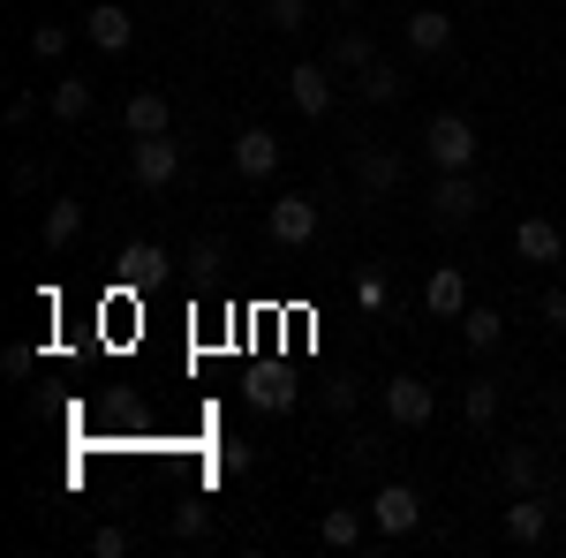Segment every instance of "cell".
<instances>
[{
  "label": "cell",
  "instance_id": "9c48e42d",
  "mask_svg": "<svg viewBox=\"0 0 566 558\" xmlns=\"http://www.w3.org/2000/svg\"><path fill=\"white\" fill-rule=\"evenodd\" d=\"M423 309H431V317H461V309H469V272H461V264H438L431 280H423Z\"/></svg>",
  "mask_w": 566,
  "mask_h": 558
},
{
  "label": "cell",
  "instance_id": "ffe728a7",
  "mask_svg": "<svg viewBox=\"0 0 566 558\" xmlns=\"http://www.w3.org/2000/svg\"><path fill=\"white\" fill-rule=\"evenodd\" d=\"M159 272H167V250H159V242H129V250H122V280H129V287H151Z\"/></svg>",
  "mask_w": 566,
  "mask_h": 558
},
{
  "label": "cell",
  "instance_id": "5b68a950",
  "mask_svg": "<svg viewBox=\"0 0 566 558\" xmlns=\"http://www.w3.org/2000/svg\"><path fill=\"white\" fill-rule=\"evenodd\" d=\"M416 520H423V498H416L408 483H386V491L370 498V528H378V536H416Z\"/></svg>",
  "mask_w": 566,
  "mask_h": 558
},
{
  "label": "cell",
  "instance_id": "4316f807",
  "mask_svg": "<svg viewBox=\"0 0 566 558\" xmlns=\"http://www.w3.org/2000/svg\"><path fill=\"white\" fill-rule=\"evenodd\" d=\"M264 23H272V31H303L310 0H264Z\"/></svg>",
  "mask_w": 566,
  "mask_h": 558
},
{
  "label": "cell",
  "instance_id": "9a60e30c",
  "mask_svg": "<svg viewBox=\"0 0 566 558\" xmlns=\"http://www.w3.org/2000/svg\"><path fill=\"white\" fill-rule=\"evenodd\" d=\"M91 106H98L91 76H61L53 84V122H91Z\"/></svg>",
  "mask_w": 566,
  "mask_h": 558
},
{
  "label": "cell",
  "instance_id": "1f68e13d",
  "mask_svg": "<svg viewBox=\"0 0 566 558\" xmlns=\"http://www.w3.org/2000/svg\"><path fill=\"white\" fill-rule=\"evenodd\" d=\"M31 114H39V98H31V91H15V98H8V129H31Z\"/></svg>",
  "mask_w": 566,
  "mask_h": 558
},
{
  "label": "cell",
  "instance_id": "8992f818",
  "mask_svg": "<svg viewBox=\"0 0 566 558\" xmlns=\"http://www.w3.org/2000/svg\"><path fill=\"white\" fill-rule=\"evenodd\" d=\"M280 159H287V144H280L272 129H242L234 136V167H242V181H272Z\"/></svg>",
  "mask_w": 566,
  "mask_h": 558
},
{
  "label": "cell",
  "instance_id": "484cf974",
  "mask_svg": "<svg viewBox=\"0 0 566 558\" xmlns=\"http://www.w3.org/2000/svg\"><path fill=\"white\" fill-rule=\"evenodd\" d=\"M499 475H506L514 491H536V453H528V445H506V453H499Z\"/></svg>",
  "mask_w": 566,
  "mask_h": 558
},
{
  "label": "cell",
  "instance_id": "ac0fdd59",
  "mask_svg": "<svg viewBox=\"0 0 566 558\" xmlns=\"http://www.w3.org/2000/svg\"><path fill=\"white\" fill-rule=\"evenodd\" d=\"M363 528H370V514H355V506H333V514L317 520V544H333V551H355V544H363Z\"/></svg>",
  "mask_w": 566,
  "mask_h": 558
},
{
  "label": "cell",
  "instance_id": "3957f363",
  "mask_svg": "<svg viewBox=\"0 0 566 558\" xmlns=\"http://www.w3.org/2000/svg\"><path fill=\"white\" fill-rule=\"evenodd\" d=\"M287 98H295L303 122H325V114H333V61H303V69H287Z\"/></svg>",
  "mask_w": 566,
  "mask_h": 558
},
{
  "label": "cell",
  "instance_id": "83f0119b",
  "mask_svg": "<svg viewBox=\"0 0 566 558\" xmlns=\"http://www.w3.org/2000/svg\"><path fill=\"white\" fill-rule=\"evenodd\" d=\"M31 53H39V61H61V53H69V31H61V23H39V31H31Z\"/></svg>",
  "mask_w": 566,
  "mask_h": 558
},
{
  "label": "cell",
  "instance_id": "f1b7e54d",
  "mask_svg": "<svg viewBox=\"0 0 566 558\" xmlns=\"http://www.w3.org/2000/svg\"><path fill=\"white\" fill-rule=\"evenodd\" d=\"M242 468H250V445H234V438L212 445V475H242Z\"/></svg>",
  "mask_w": 566,
  "mask_h": 558
},
{
  "label": "cell",
  "instance_id": "7402d4cb",
  "mask_svg": "<svg viewBox=\"0 0 566 558\" xmlns=\"http://www.w3.org/2000/svg\"><path fill=\"white\" fill-rule=\"evenodd\" d=\"M250 400H258L264 415H287V408H295V378H280V370H264V378H250Z\"/></svg>",
  "mask_w": 566,
  "mask_h": 558
},
{
  "label": "cell",
  "instance_id": "cb8c5ba5",
  "mask_svg": "<svg viewBox=\"0 0 566 558\" xmlns=\"http://www.w3.org/2000/svg\"><path fill=\"white\" fill-rule=\"evenodd\" d=\"M355 91H363L370 106H392V98H400V69H392V61H370V69L355 76Z\"/></svg>",
  "mask_w": 566,
  "mask_h": 558
},
{
  "label": "cell",
  "instance_id": "e575fe53",
  "mask_svg": "<svg viewBox=\"0 0 566 558\" xmlns=\"http://www.w3.org/2000/svg\"><path fill=\"white\" fill-rule=\"evenodd\" d=\"M340 8H363V0H340Z\"/></svg>",
  "mask_w": 566,
  "mask_h": 558
},
{
  "label": "cell",
  "instance_id": "836d02e7",
  "mask_svg": "<svg viewBox=\"0 0 566 558\" xmlns=\"http://www.w3.org/2000/svg\"><path fill=\"white\" fill-rule=\"evenodd\" d=\"M544 325H566V287H552V295H544Z\"/></svg>",
  "mask_w": 566,
  "mask_h": 558
},
{
  "label": "cell",
  "instance_id": "f546056e",
  "mask_svg": "<svg viewBox=\"0 0 566 558\" xmlns=\"http://www.w3.org/2000/svg\"><path fill=\"white\" fill-rule=\"evenodd\" d=\"M355 400H363L355 378H333V386H325V408H333V415H355Z\"/></svg>",
  "mask_w": 566,
  "mask_h": 558
},
{
  "label": "cell",
  "instance_id": "ba28073f",
  "mask_svg": "<svg viewBox=\"0 0 566 558\" xmlns=\"http://www.w3.org/2000/svg\"><path fill=\"white\" fill-rule=\"evenodd\" d=\"M431 219H446V227L476 219V181H469V173H438L431 181Z\"/></svg>",
  "mask_w": 566,
  "mask_h": 558
},
{
  "label": "cell",
  "instance_id": "7c38bea8",
  "mask_svg": "<svg viewBox=\"0 0 566 558\" xmlns=\"http://www.w3.org/2000/svg\"><path fill=\"white\" fill-rule=\"evenodd\" d=\"M84 39L98 45V53H122V45L136 39V23H129V8H114V0H98L84 15Z\"/></svg>",
  "mask_w": 566,
  "mask_h": 558
},
{
  "label": "cell",
  "instance_id": "52a82bcc",
  "mask_svg": "<svg viewBox=\"0 0 566 558\" xmlns=\"http://www.w3.org/2000/svg\"><path fill=\"white\" fill-rule=\"evenodd\" d=\"M386 415L400 430H423L438 415V392L423 386V378H392V386H386Z\"/></svg>",
  "mask_w": 566,
  "mask_h": 558
},
{
  "label": "cell",
  "instance_id": "e0dca14e",
  "mask_svg": "<svg viewBox=\"0 0 566 558\" xmlns=\"http://www.w3.org/2000/svg\"><path fill=\"white\" fill-rule=\"evenodd\" d=\"M355 181H363V197H392V181H400V159L370 144V151L355 159Z\"/></svg>",
  "mask_w": 566,
  "mask_h": 558
},
{
  "label": "cell",
  "instance_id": "30bf717a",
  "mask_svg": "<svg viewBox=\"0 0 566 558\" xmlns=\"http://www.w3.org/2000/svg\"><path fill=\"white\" fill-rule=\"evenodd\" d=\"M514 250H522V264H559V257H566V234L552 227V219L528 212L522 227H514Z\"/></svg>",
  "mask_w": 566,
  "mask_h": 558
},
{
  "label": "cell",
  "instance_id": "d6a6232c",
  "mask_svg": "<svg viewBox=\"0 0 566 558\" xmlns=\"http://www.w3.org/2000/svg\"><path fill=\"white\" fill-rule=\"evenodd\" d=\"M219 264H227V257H219V242H212V234H205V242L189 250V272H219Z\"/></svg>",
  "mask_w": 566,
  "mask_h": 558
},
{
  "label": "cell",
  "instance_id": "8fae6325",
  "mask_svg": "<svg viewBox=\"0 0 566 558\" xmlns=\"http://www.w3.org/2000/svg\"><path fill=\"white\" fill-rule=\"evenodd\" d=\"M122 129H129V136H167V129H175V106H167V91H136L129 106H122Z\"/></svg>",
  "mask_w": 566,
  "mask_h": 558
},
{
  "label": "cell",
  "instance_id": "d4e9b609",
  "mask_svg": "<svg viewBox=\"0 0 566 558\" xmlns=\"http://www.w3.org/2000/svg\"><path fill=\"white\" fill-rule=\"evenodd\" d=\"M175 536H181V544L212 536V498H181V506H175Z\"/></svg>",
  "mask_w": 566,
  "mask_h": 558
},
{
  "label": "cell",
  "instance_id": "6da1fadb",
  "mask_svg": "<svg viewBox=\"0 0 566 558\" xmlns=\"http://www.w3.org/2000/svg\"><path fill=\"white\" fill-rule=\"evenodd\" d=\"M423 159L438 173H469L476 167V129H469V114H431V129H423Z\"/></svg>",
  "mask_w": 566,
  "mask_h": 558
},
{
  "label": "cell",
  "instance_id": "4dcf8cb0",
  "mask_svg": "<svg viewBox=\"0 0 566 558\" xmlns=\"http://www.w3.org/2000/svg\"><path fill=\"white\" fill-rule=\"evenodd\" d=\"M91 551H98V558H122V551H129V528H98V536H91Z\"/></svg>",
  "mask_w": 566,
  "mask_h": 558
},
{
  "label": "cell",
  "instance_id": "44dd1931",
  "mask_svg": "<svg viewBox=\"0 0 566 558\" xmlns=\"http://www.w3.org/2000/svg\"><path fill=\"white\" fill-rule=\"evenodd\" d=\"M461 415H469V430H491V423H499V386H491V378H469Z\"/></svg>",
  "mask_w": 566,
  "mask_h": 558
},
{
  "label": "cell",
  "instance_id": "2e32d148",
  "mask_svg": "<svg viewBox=\"0 0 566 558\" xmlns=\"http://www.w3.org/2000/svg\"><path fill=\"white\" fill-rule=\"evenodd\" d=\"M453 325L469 333V347H476V355H491V347L506 340V317H499V309H483V302H469V309H461Z\"/></svg>",
  "mask_w": 566,
  "mask_h": 558
},
{
  "label": "cell",
  "instance_id": "5bb4252c",
  "mask_svg": "<svg viewBox=\"0 0 566 558\" xmlns=\"http://www.w3.org/2000/svg\"><path fill=\"white\" fill-rule=\"evenodd\" d=\"M499 528H506V544H544V536H552V514L536 506V491H522V498L506 506V520H499Z\"/></svg>",
  "mask_w": 566,
  "mask_h": 558
},
{
  "label": "cell",
  "instance_id": "277c9868",
  "mask_svg": "<svg viewBox=\"0 0 566 558\" xmlns=\"http://www.w3.org/2000/svg\"><path fill=\"white\" fill-rule=\"evenodd\" d=\"M264 234H272L280 250H310V242H317V204H310V197H280V204L264 212Z\"/></svg>",
  "mask_w": 566,
  "mask_h": 558
},
{
  "label": "cell",
  "instance_id": "d6986e66",
  "mask_svg": "<svg viewBox=\"0 0 566 558\" xmlns=\"http://www.w3.org/2000/svg\"><path fill=\"white\" fill-rule=\"evenodd\" d=\"M76 234H84V204L76 197H53L45 204V250H69Z\"/></svg>",
  "mask_w": 566,
  "mask_h": 558
},
{
  "label": "cell",
  "instance_id": "603a6c76",
  "mask_svg": "<svg viewBox=\"0 0 566 558\" xmlns=\"http://www.w3.org/2000/svg\"><path fill=\"white\" fill-rule=\"evenodd\" d=\"M370 61H378V53H370L363 31H340V39H333V76H363Z\"/></svg>",
  "mask_w": 566,
  "mask_h": 558
},
{
  "label": "cell",
  "instance_id": "4fadbf2b",
  "mask_svg": "<svg viewBox=\"0 0 566 558\" xmlns=\"http://www.w3.org/2000/svg\"><path fill=\"white\" fill-rule=\"evenodd\" d=\"M446 45H453V15H446V8H416V15H408V53L438 61Z\"/></svg>",
  "mask_w": 566,
  "mask_h": 558
},
{
  "label": "cell",
  "instance_id": "7a4b0ae2",
  "mask_svg": "<svg viewBox=\"0 0 566 558\" xmlns=\"http://www.w3.org/2000/svg\"><path fill=\"white\" fill-rule=\"evenodd\" d=\"M175 173H181V151L167 144V136H136V144H129V181H136V189H151V197H159Z\"/></svg>",
  "mask_w": 566,
  "mask_h": 558
}]
</instances>
